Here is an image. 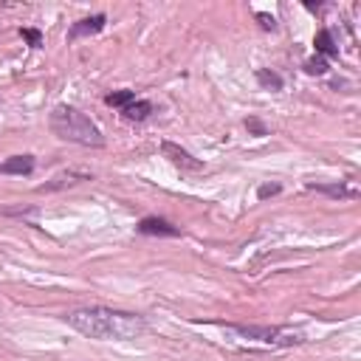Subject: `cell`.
I'll return each mask as SVG.
<instances>
[{"instance_id":"obj_1","label":"cell","mask_w":361,"mask_h":361,"mask_svg":"<svg viewBox=\"0 0 361 361\" xmlns=\"http://www.w3.org/2000/svg\"><path fill=\"white\" fill-rule=\"evenodd\" d=\"M65 322L96 341H130L147 333V319L130 311H116V308H104V305H90V308H79L71 311L65 316Z\"/></svg>"},{"instance_id":"obj_2","label":"cell","mask_w":361,"mask_h":361,"mask_svg":"<svg viewBox=\"0 0 361 361\" xmlns=\"http://www.w3.org/2000/svg\"><path fill=\"white\" fill-rule=\"evenodd\" d=\"M48 128L62 142L82 144V147H104V136L96 128V122H90V116H85L82 110H76L71 104H57L51 110Z\"/></svg>"},{"instance_id":"obj_3","label":"cell","mask_w":361,"mask_h":361,"mask_svg":"<svg viewBox=\"0 0 361 361\" xmlns=\"http://www.w3.org/2000/svg\"><path fill=\"white\" fill-rule=\"evenodd\" d=\"M226 333H234L243 341H257L263 347H291V344H299L302 341V333H294V330H285V327H246V325H226Z\"/></svg>"},{"instance_id":"obj_4","label":"cell","mask_w":361,"mask_h":361,"mask_svg":"<svg viewBox=\"0 0 361 361\" xmlns=\"http://www.w3.org/2000/svg\"><path fill=\"white\" fill-rule=\"evenodd\" d=\"M161 153H164L175 167H181V170H192V172L203 170V161H198L192 153H186V150L178 147L175 142H161Z\"/></svg>"},{"instance_id":"obj_5","label":"cell","mask_w":361,"mask_h":361,"mask_svg":"<svg viewBox=\"0 0 361 361\" xmlns=\"http://www.w3.org/2000/svg\"><path fill=\"white\" fill-rule=\"evenodd\" d=\"M104 23H107V18H104V15H90V18L76 20V23L68 29V43H76V40H82V37H93V34H99V32L104 29Z\"/></svg>"},{"instance_id":"obj_6","label":"cell","mask_w":361,"mask_h":361,"mask_svg":"<svg viewBox=\"0 0 361 361\" xmlns=\"http://www.w3.org/2000/svg\"><path fill=\"white\" fill-rule=\"evenodd\" d=\"M139 234H144V237H181V229L178 226H172L170 220H164V217H144V220H139Z\"/></svg>"},{"instance_id":"obj_7","label":"cell","mask_w":361,"mask_h":361,"mask_svg":"<svg viewBox=\"0 0 361 361\" xmlns=\"http://www.w3.org/2000/svg\"><path fill=\"white\" fill-rule=\"evenodd\" d=\"M34 167H37L34 156H12L0 161V175H32Z\"/></svg>"},{"instance_id":"obj_8","label":"cell","mask_w":361,"mask_h":361,"mask_svg":"<svg viewBox=\"0 0 361 361\" xmlns=\"http://www.w3.org/2000/svg\"><path fill=\"white\" fill-rule=\"evenodd\" d=\"M313 46H316V57H325V60L339 57V46H336V40H333V32H330V29H322V32L316 34Z\"/></svg>"},{"instance_id":"obj_9","label":"cell","mask_w":361,"mask_h":361,"mask_svg":"<svg viewBox=\"0 0 361 361\" xmlns=\"http://www.w3.org/2000/svg\"><path fill=\"white\" fill-rule=\"evenodd\" d=\"M122 116L128 118V122H144V118L153 116V102H147V99H133V102L122 110Z\"/></svg>"},{"instance_id":"obj_10","label":"cell","mask_w":361,"mask_h":361,"mask_svg":"<svg viewBox=\"0 0 361 361\" xmlns=\"http://www.w3.org/2000/svg\"><path fill=\"white\" fill-rule=\"evenodd\" d=\"M90 175L88 172H68V175H57L51 184H43V186H37V192H54V189H65V186H74V184H79V181H88Z\"/></svg>"},{"instance_id":"obj_11","label":"cell","mask_w":361,"mask_h":361,"mask_svg":"<svg viewBox=\"0 0 361 361\" xmlns=\"http://www.w3.org/2000/svg\"><path fill=\"white\" fill-rule=\"evenodd\" d=\"M311 192H325V195H330V198H355V189H350V186H344V184H313V181H308L305 184Z\"/></svg>"},{"instance_id":"obj_12","label":"cell","mask_w":361,"mask_h":361,"mask_svg":"<svg viewBox=\"0 0 361 361\" xmlns=\"http://www.w3.org/2000/svg\"><path fill=\"white\" fill-rule=\"evenodd\" d=\"M257 82H260L266 90H282V76H280L277 71L260 68V71H257Z\"/></svg>"},{"instance_id":"obj_13","label":"cell","mask_w":361,"mask_h":361,"mask_svg":"<svg viewBox=\"0 0 361 361\" xmlns=\"http://www.w3.org/2000/svg\"><path fill=\"white\" fill-rule=\"evenodd\" d=\"M133 99H136V93H133V90H113V93H107V96H104V104L118 107V110H125V107H128Z\"/></svg>"},{"instance_id":"obj_14","label":"cell","mask_w":361,"mask_h":361,"mask_svg":"<svg viewBox=\"0 0 361 361\" xmlns=\"http://www.w3.org/2000/svg\"><path fill=\"white\" fill-rule=\"evenodd\" d=\"M327 60L325 57H311L308 62H305V71L311 74V76H322V74H327Z\"/></svg>"},{"instance_id":"obj_15","label":"cell","mask_w":361,"mask_h":361,"mask_svg":"<svg viewBox=\"0 0 361 361\" xmlns=\"http://www.w3.org/2000/svg\"><path fill=\"white\" fill-rule=\"evenodd\" d=\"M20 34H23V40H26L32 48H40V46H43V34H40L37 29H23Z\"/></svg>"},{"instance_id":"obj_16","label":"cell","mask_w":361,"mask_h":361,"mask_svg":"<svg viewBox=\"0 0 361 361\" xmlns=\"http://www.w3.org/2000/svg\"><path fill=\"white\" fill-rule=\"evenodd\" d=\"M282 192V186L280 184H263L260 189H257V198L260 200H266V198H274V195H280Z\"/></svg>"},{"instance_id":"obj_17","label":"cell","mask_w":361,"mask_h":361,"mask_svg":"<svg viewBox=\"0 0 361 361\" xmlns=\"http://www.w3.org/2000/svg\"><path fill=\"white\" fill-rule=\"evenodd\" d=\"M246 128H249V130H252L254 136H268V130H266V125L260 122V118H254V116H252V118H246Z\"/></svg>"},{"instance_id":"obj_18","label":"cell","mask_w":361,"mask_h":361,"mask_svg":"<svg viewBox=\"0 0 361 361\" xmlns=\"http://www.w3.org/2000/svg\"><path fill=\"white\" fill-rule=\"evenodd\" d=\"M257 20H260V26H263L266 32H274V29H277V20H274L271 15H266V12H257Z\"/></svg>"}]
</instances>
